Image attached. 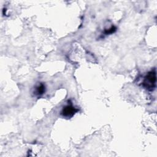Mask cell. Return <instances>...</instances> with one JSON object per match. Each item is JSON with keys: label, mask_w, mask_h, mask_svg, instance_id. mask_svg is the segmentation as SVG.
Masks as SVG:
<instances>
[{"label": "cell", "mask_w": 157, "mask_h": 157, "mask_svg": "<svg viewBox=\"0 0 157 157\" xmlns=\"http://www.w3.org/2000/svg\"><path fill=\"white\" fill-rule=\"evenodd\" d=\"M115 31H116V28H114V27H112L110 29H109L108 31H106L105 33H106V34H109V33H114Z\"/></svg>", "instance_id": "277c9868"}, {"label": "cell", "mask_w": 157, "mask_h": 157, "mask_svg": "<svg viewBox=\"0 0 157 157\" xmlns=\"http://www.w3.org/2000/svg\"><path fill=\"white\" fill-rule=\"evenodd\" d=\"M77 111H78V109H77L73 106L68 105L65 106V108H63L62 112H61V114H62L65 117L70 118L73 117Z\"/></svg>", "instance_id": "7a4b0ae2"}, {"label": "cell", "mask_w": 157, "mask_h": 157, "mask_svg": "<svg viewBox=\"0 0 157 157\" xmlns=\"http://www.w3.org/2000/svg\"><path fill=\"white\" fill-rule=\"evenodd\" d=\"M156 72L152 71L147 74L144 77V80L143 81V86L147 90L152 91L154 90L156 86Z\"/></svg>", "instance_id": "6da1fadb"}, {"label": "cell", "mask_w": 157, "mask_h": 157, "mask_svg": "<svg viewBox=\"0 0 157 157\" xmlns=\"http://www.w3.org/2000/svg\"><path fill=\"white\" fill-rule=\"evenodd\" d=\"M44 92H45V86L43 84H41L40 85L36 87V94L41 95Z\"/></svg>", "instance_id": "3957f363"}]
</instances>
